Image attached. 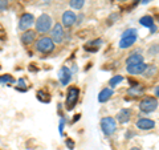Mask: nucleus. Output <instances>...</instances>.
I'll use <instances>...</instances> for the list:
<instances>
[{
  "label": "nucleus",
  "instance_id": "28",
  "mask_svg": "<svg viewBox=\"0 0 159 150\" xmlns=\"http://www.w3.org/2000/svg\"><path fill=\"white\" fill-rule=\"evenodd\" d=\"M150 29H151V32L154 33V32H155V31H157V27H155V26H154V27H152V28H150Z\"/></svg>",
  "mask_w": 159,
  "mask_h": 150
},
{
  "label": "nucleus",
  "instance_id": "12",
  "mask_svg": "<svg viewBox=\"0 0 159 150\" xmlns=\"http://www.w3.org/2000/svg\"><path fill=\"white\" fill-rule=\"evenodd\" d=\"M147 65L145 63H141V64H135V65H127L126 67V71L127 73L130 74H143L146 71Z\"/></svg>",
  "mask_w": 159,
  "mask_h": 150
},
{
  "label": "nucleus",
  "instance_id": "18",
  "mask_svg": "<svg viewBox=\"0 0 159 150\" xmlns=\"http://www.w3.org/2000/svg\"><path fill=\"white\" fill-rule=\"evenodd\" d=\"M139 23H141V26L146 27V28H152L154 27V19L151 16H143V17H141Z\"/></svg>",
  "mask_w": 159,
  "mask_h": 150
},
{
  "label": "nucleus",
  "instance_id": "31",
  "mask_svg": "<svg viewBox=\"0 0 159 150\" xmlns=\"http://www.w3.org/2000/svg\"><path fill=\"white\" fill-rule=\"evenodd\" d=\"M158 20H159V17H158Z\"/></svg>",
  "mask_w": 159,
  "mask_h": 150
},
{
  "label": "nucleus",
  "instance_id": "17",
  "mask_svg": "<svg viewBox=\"0 0 159 150\" xmlns=\"http://www.w3.org/2000/svg\"><path fill=\"white\" fill-rule=\"evenodd\" d=\"M101 45H102V40L101 39H96V40H93V41L89 43V45H86L85 48L88 49V51H90V52H96Z\"/></svg>",
  "mask_w": 159,
  "mask_h": 150
},
{
  "label": "nucleus",
  "instance_id": "11",
  "mask_svg": "<svg viewBox=\"0 0 159 150\" xmlns=\"http://www.w3.org/2000/svg\"><path fill=\"white\" fill-rule=\"evenodd\" d=\"M58 80L62 85H68L72 80V71L66 67H62L58 72Z\"/></svg>",
  "mask_w": 159,
  "mask_h": 150
},
{
  "label": "nucleus",
  "instance_id": "5",
  "mask_svg": "<svg viewBox=\"0 0 159 150\" xmlns=\"http://www.w3.org/2000/svg\"><path fill=\"white\" fill-rule=\"evenodd\" d=\"M158 108V100L155 97H146L139 102V109L143 113H152Z\"/></svg>",
  "mask_w": 159,
  "mask_h": 150
},
{
  "label": "nucleus",
  "instance_id": "15",
  "mask_svg": "<svg viewBox=\"0 0 159 150\" xmlns=\"http://www.w3.org/2000/svg\"><path fill=\"white\" fill-rule=\"evenodd\" d=\"M143 63V56L139 54V52H134L126 59V65H135V64Z\"/></svg>",
  "mask_w": 159,
  "mask_h": 150
},
{
  "label": "nucleus",
  "instance_id": "29",
  "mask_svg": "<svg viewBox=\"0 0 159 150\" xmlns=\"http://www.w3.org/2000/svg\"><path fill=\"white\" fill-rule=\"evenodd\" d=\"M130 150H141V149H139V148H131Z\"/></svg>",
  "mask_w": 159,
  "mask_h": 150
},
{
  "label": "nucleus",
  "instance_id": "23",
  "mask_svg": "<svg viewBox=\"0 0 159 150\" xmlns=\"http://www.w3.org/2000/svg\"><path fill=\"white\" fill-rule=\"evenodd\" d=\"M37 98L41 102H49V101H51V100H49V94H47L44 91H39L37 92Z\"/></svg>",
  "mask_w": 159,
  "mask_h": 150
},
{
  "label": "nucleus",
  "instance_id": "4",
  "mask_svg": "<svg viewBox=\"0 0 159 150\" xmlns=\"http://www.w3.org/2000/svg\"><path fill=\"white\" fill-rule=\"evenodd\" d=\"M78 97H80V89L76 87H70L68 89V93H66V101H65V106H66V110H72V109L76 106V104L78 101Z\"/></svg>",
  "mask_w": 159,
  "mask_h": 150
},
{
  "label": "nucleus",
  "instance_id": "24",
  "mask_svg": "<svg viewBox=\"0 0 159 150\" xmlns=\"http://www.w3.org/2000/svg\"><path fill=\"white\" fill-rule=\"evenodd\" d=\"M155 71H157V68L154 67V65H147V68H146V71H145V76L146 77H150V76H152L154 73H155Z\"/></svg>",
  "mask_w": 159,
  "mask_h": 150
},
{
  "label": "nucleus",
  "instance_id": "16",
  "mask_svg": "<svg viewBox=\"0 0 159 150\" xmlns=\"http://www.w3.org/2000/svg\"><path fill=\"white\" fill-rule=\"evenodd\" d=\"M114 94V91L113 89H110V88H105V89H102L101 92H99V94H98V101L99 102H106V101H109L110 100V97Z\"/></svg>",
  "mask_w": 159,
  "mask_h": 150
},
{
  "label": "nucleus",
  "instance_id": "2",
  "mask_svg": "<svg viewBox=\"0 0 159 150\" xmlns=\"http://www.w3.org/2000/svg\"><path fill=\"white\" fill-rule=\"evenodd\" d=\"M137 29L135 28H129L122 33V37L119 40V48L121 49H127L130 48L134 43L137 41Z\"/></svg>",
  "mask_w": 159,
  "mask_h": 150
},
{
  "label": "nucleus",
  "instance_id": "8",
  "mask_svg": "<svg viewBox=\"0 0 159 150\" xmlns=\"http://www.w3.org/2000/svg\"><path fill=\"white\" fill-rule=\"evenodd\" d=\"M34 21H36V20H34V16L32 13H24L19 20V29L25 32L33 26Z\"/></svg>",
  "mask_w": 159,
  "mask_h": 150
},
{
  "label": "nucleus",
  "instance_id": "26",
  "mask_svg": "<svg viewBox=\"0 0 159 150\" xmlns=\"http://www.w3.org/2000/svg\"><path fill=\"white\" fill-rule=\"evenodd\" d=\"M66 146L70 148V149H73V148H74V143L70 141V139H68V141H66Z\"/></svg>",
  "mask_w": 159,
  "mask_h": 150
},
{
  "label": "nucleus",
  "instance_id": "7",
  "mask_svg": "<svg viewBox=\"0 0 159 150\" xmlns=\"http://www.w3.org/2000/svg\"><path fill=\"white\" fill-rule=\"evenodd\" d=\"M64 35H65V32H64L62 24L57 23V24H54V26L52 27V29H51V39L53 40V43H54V44L62 43Z\"/></svg>",
  "mask_w": 159,
  "mask_h": 150
},
{
  "label": "nucleus",
  "instance_id": "27",
  "mask_svg": "<svg viewBox=\"0 0 159 150\" xmlns=\"http://www.w3.org/2000/svg\"><path fill=\"white\" fill-rule=\"evenodd\" d=\"M141 3L142 4H147V3H150V0H141Z\"/></svg>",
  "mask_w": 159,
  "mask_h": 150
},
{
  "label": "nucleus",
  "instance_id": "21",
  "mask_svg": "<svg viewBox=\"0 0 159 150\" xmlns=\"http://www.w3.org/2000/svg\"><path fill=\"white\" fill-rule=\"evenodd\" d=\"M122 81H123V77L119 76V74H117V76H113L110 80H109V85L113 88V87H117V85L119 82H122Z\"/></svg>",
  "mask_w": 159,
  "mask_h": 150
},
{
  "label": "nucleus",
  "instance_id": "13",
  "mask_svg": "<svg viewBox=\"0 0 159 150\" xmlns=\"http://www.w3.org/2000/svg\"><path fill=\"white\" fill-rule=\"evenodd\" d=\"M34 40H36V31H32V29H28L21 35V43L24 45H29L32 44Z\"/></svg>",
  "mask_w": 159,
  "mask_h": 150
},
{
  "label": "nucleus",
  "instance_id": "10",
  "mask_svg": "<svg viewBox=\"0 0 159 150\" xmlns=\"http://www.w3.org/2000/svg\"><path fill=\"white\" fill-rule=\"evenodd\" d=\"M137 128L139 130L147 132V130H151V129L155 128V122L150 118H139L137 121Z\"/></svg>",
  "mask_w": 159,
  "mask_h": 150
},
{
  "label": "nucleus",
  "instance_id": "3",
  "mask_svg": "<svg viewBox=\"0 0 159 150\" xmlns=\"http://www.w3.org/2000/svg\"><path fill=\"white\" fill-rule=\"evenodd\" d=\"M34 47H36V51L37 52H41V53H51L54 51V43L51 37H40L36 44H34Z\"/></svg>",
  "mask_w": 159,
  "mask_h": 150
},
{
  "label": "nucleus",
  "instance_id": "9",
  "mask_svg": "<svg viewBox=\"0 0 159 150\" xmlns=\"http://www.w3.org/2000/svg\"><path fill=\"white\" fill-rule=\"evenodd\" d=\"M76 21H77V16L73 11H65L62 13V27L70 28L76 24Z\"/></svg>",
  "mask_w": 159,
  "mask_h": 150
},
{
  "label": "nucleus",
  "instance_id": "1",
  "mask_svg": "<svg viewBox=\"0 0 159 150\" xmlns=\"http://www.w3.org/2000/svg\"><path fill=\"white\" fill-rule=\"evenodd\" d=\"M34 27H36V32L39 33H47L52 29L53 27V20L48 13H43L37 17L34 21Z\"/></svg>",
  "mask_w": 159,
  "mask_h": 150
},
{
  "label": "nucleus",
  "instance_id": "19",
  "mask_svg": "<svg viewBox=\"0 0 159 150\" xmlns=\"http://www.w3.org/2000/svg\"><path fill=\"white\" fill-rule=\"evenodd\" d=\"M143 91H145V88L141 87V85H137V87H131L127 91V93L129 94H133V96H139V94L143 93Z\"/></svg>",
  "mask_w": 159,
  "mask_h": 150
},
{
  "label": "nucleus",
  "instance_id": "22",
  "mask_svg": "<svg viewBox=\"0 0 159 150\" xmlns=\"http://www.w3.org/2000/svg\"><path fill=\"white\" fill-rule=\"evenodd\" d=\"M15 80L11 74H3L0 76V84H13Z\"/></svg>",
  "mask_w": 159,
  "mask_h": 150
},
{
  "label": "nucleus",
  "instance_id": "14",
  "mask_svg": "<svg viewBox=\"0 0 159 150\" xmlns=\"http://www.w3.org/2000/svg\"><path fill=\"white\" fill-rule=\"evenodd\" d=\"M116 118H117L118 122L127 124L129 121H130V118H131V110H130V109H122V110L118 112Z\"/></svg>",
  "mask_w": 159,
  "mask_h": 150
},
{
  "label": "nucleus",
  "instance_id": "20",
  "mask_svg": "<svg viewBox=\"0 0 159 150\" xmlns=\"http://www.w3.org/2000/svg\"><path fill=\"white\" fill-rule=\"evenodd\" d=\"M85 4V0H69V6L73 9H81Z\"/></svg>",
  "mask_w": 159,
  "mask_h": 150
},
{
  "label": "nucleus",
  "instance_id": "25",
  "mask_svg": "<svg viewBox=\"0 0 159 150\" xmlns=\"http://www.w3.org/2000/svg\"><path fill=\"white\" fill-rule=\"evenodd\" d=\"M8 7V0H0V12L6 11Z\"/></svg>",
  "mask_w": 159,
  "mask_h": 150
},
{
  "label": "nucleus",
  "instance_id": "30",
  "mask_svg": "<svg viewBox=\"0 0 159 150\" xmlns=\"http://www.w3.org/2000/svg\"><path fill=\"white\" fill-rule=\"evenodd\" d=\"M118 2H125V0H118Z\"/></svg>",
  "mask_w": 159,
  "mask_h": 150
},
{
  "label": "nucleus",
  "instance_id": "6",
  "mask_svg": "<svg viewBox=\"0 0 159 150\" xmlns=\"http://www.w3.org/2000/svg\"><path fill=\"white\" fill-rule=\"evenodd\" d=\"M101 129L105 136H111L117 129V122L113 117H103L101 120Z\"/></svg>",
  "mask_w": 159,
  "mask_h": 150
}]
</instances>
